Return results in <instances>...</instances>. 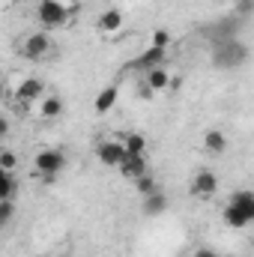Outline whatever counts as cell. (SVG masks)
<instances>
[{
  "label": "cell",
  "instance_id": "obj_1",
  "mask_svg": "<svg viewBox=\"0 0 254 257\" xmlns=\"http://www.w3.org/2000/svg\"><path fill=\"white\" fill-rule=\"evenodd\" d=\"M245 60H248V48H245L236 36L221 39V42L215 45V51H212V63L218 66V69H239Z\"/></svg>",
  "mask_w": 254,
  "mask_h": 257
},
{
  "label": "cell",
  "instance_id": "obj_2",
  "mask_svg": "<svg viewBox=\"0 0 254 257\" xmlns=\"http://www.w3.org/2000/svg\"><path fill=\"white\" fill-rule=\"evenodd\" d=\"M36 18L45 30H57L69 21V9H66L60 0H39L36 3Z\"/></svg>",
  "mask_w": 254,
  "mask_h": 257
},
{
  "label": "cell",
  "instance_id": "obj_3",
  "mask_svg": "<svg viewBox=\"0 0 254 257\" xmlns=\"http://www.w3.org/2000/svg\"><path fill=\"white\" fill-rule=\"evenodd\" d=\"M33 165H36V171H39L45 180H54V177L66 168V153L63 150H39V153L33 156Z\"/></svg>",
  "mask_w": 254,
  "mask_h": 257
},
{
  "label": "cell",
  "instance_id": "obj_4",
  "mask_svg": "<svg viewBox=\"0 0 254 257\" xmlns=\"http://www.w3.org/2000/svg\"><path fill=\"white\" fill-rule=\"evenodd\" d=\"M51 51H54V42H51V36H48V33H42V30L27 33V36H24V42H21V54H24L27 60H45Z\"/></svg>",
  "mask_w": 254,
  "mask_h": 257
},
{
  "label": "cell",
  "instance_id": "obj_5",
  "mask_svg": "<svg viewBox=\"0 0 254 257\" xmlns=\"http://www.w3.org/2000/svg\"><path fill=\"white\" fill-rule=\"evenodd\" d=\"M191 194L194 197H200V200H209V197H215L218 194V177H215V171H197L194 177H191Z\"/></svg>",
  "mask_w": 254,
  "mask_h": 257
},
{
  "label": "cell",
  "instance_id": "obj_6",
  "mask_svg": "<svg viewBox=\"0 0 254 257\" xmlns=\"http://www.w3.org/2000/svg\"><path fill=\"white\" fill-rule=\"evenodd\" d=\"M96 159L108 168H120L123 159H126V150H123V141H102L96 147Z\"/></svg>",
  "mask_w": 254,
  "mask_h": 257
},
{
  "label": "cell",
  "instance_id": "obj_7",
  "mask_svg": "<svg viewBox=\"0 0 254 257\" xmlns=\"http://www.w3.org/2000/svg\"><path fill=\"white\" fill-rule=\"evenodd\" d=\"M42 96H45V81H42V78H36V75L24 78V81H21V87L15 90V99H18V102H24V105L39 102Z\"/></svg>",
  "mask_w": 254,
  "mask_h": 257
},
{
  "label": "cell",
  "instance_id": "obj_8",
  "mask_svg": "<svg viewBox=\"0 0 254 257\" xmlns=\"http://www.w3.org/2000/svg\"><path fill=\"white\" fill-rule=\"evenodd\" d=\"M63 111H66V102L57 93H45L39 99V117L42 120H57V117H63Z\"/></svg>",
  "mask_w": 254,
  "mask_h": 257
},
{
  "label": "cell",
  "instance_id": "obj_9",
  "mask_svg": "<svg viewBox=\"0 0 254 257\" xmlns=\"http://www.w3.org/2000/svg\"><path fill=\"white\" fill-rule=\"evenodd\" d=\"M165 57H168V51H165V48H153V45H150V48H147L135 63H132V69H138V72H150V69H156V66L165 63Z\"/></svg>",
  "mask_w": 254,
  "mask_h": 257
},
{
  "label": "cell",
  "instance_id": "obj_10",
  "mask_svg": "<svg viewBox=\"0 0 254 257\" xmlns=\"http://www.w3.org/2000/svg\"><path fill=\"white\" fill-rule=\"evenodd\" d=\"M117 96H120V87H117V84L102 87V90H99V96L93 99V111H96V114H108V111L117 105Z\"/></svg>",
  "mask_w": 254,
  "mask_h": 257
},
{
  "label": "cell",
  "instance_id": "obj_11",
  "mask_svg": "<svg viewBox=\"0 0 254 257\" xmlns=\"http://www.w3.org/2000/svg\"><path fill=\"white\" fill-rule=\"evenodd\" d=\"M123 12L120 9H105L102 15H99V21H96V27H99V33H120L123 30Z\"/></svg>",
  "mask_w": 254,
  "mask_h": 257
},
{
  "label": "cell",
  "instance_id": "obj_12",
  "mask_svg": "<svg viewBox=\"0 0 254 257\" xmlns=\"http://www.w3.org/2000/svg\"><path fill=\"white\" fill-rule=\"evenodd\" d=\"M144 215H150V218H156V215H162L165 209H168V194L162 192V189H156L153 194H147L144 197Z\"/></svg>",
  "mask_w": 254,
  "mask_h": 257
},
{
  "label": "cell",
  "instance_id": "obj_13",
  "mask_svg": "<svg viewBox=\"0 0 254 257\" xmlns=\"http://www.w3.org/2000/svg\"><path fill=\"white\" fill-rule=\"evenodd\" d=\"M147 90L150 93H162V90H168V84H171V72L165 69V66H156V69H150L147 72Z\"/></svg>",
  "mask_w": 254,
  "mask_h": 257
},
{
  "label": "cell",
  "instance_id": "obj_14",
  "mask_svg": "<svg viewBox=\"0 0 254 257\" xmlns=\"http://www.w3.org/2000/svg\"><path fill=\"white\" fill-rule=\"evenodd\" d=\"M203 147H206V153L221 156V153L227 150V135H224L221 128H206V132H203Z\"/></svg>",
  "mask_w": 254,
  "mask_h": 257
},
{
  "label": "cell",
  "instance_id": "obj_15",
  "mask_svg": "<svg viewBox=\"0 0 254 257\" xmlns=\"http://www.w3.org/2000/svg\"><path fill=\"white\" fill-rule=\"evenodd\" d=\"M120 171H123V177L132 180V183H135L138 177L150 174V171H147V159H144V156H126V159H123V165H120Z\"/></svg>",
  "mask_w": 254,
  "mask_h": 257
},
{
  "label": "cell",
  "instance_id": "obj_16",
  "mask_svg": "<svg viewBox=\"0 0 254 257\" xmlns=\"http://www.w3.org/2000/svg\"><path fill=\"white\" fill-rule=\"evenodd\" d=\"M227 206H233V209H239L242 215L254 218V192H248V189L233 192V194H230V203H227Z\"/></svg>",
  "mask_w": 254,
  "mask_h": 257
},
{
  "label": "cell",
  "instance_id": "obj_17",
  "mask_svg": "<svg viewBox=\"0 0 254 257\" xmlns=\"http://www.w3.org/2000/svg\"><path fill=\"white\" fill-rule=\"evenodd\" d=\"M123 150H126V156H144L147 153V138L138 135V132H129L123 138Z\"/></svg>",
  "mask_w": 254,
  "mask_h": 257
},
{
  "label": "cell",
  "instance_id": "obj_18",
  "mask_svg": "<svg viewBox=\"0 0 254 257\" xmlns=\"http://www.w3.org/2000/svg\"><path fill=\"white\" fill-rule=\"evenodd\" d=\"M15 192H18V186H15V174L0 168V200H12Z\"/></svg>",
  "mask_w": 254,
  "mask_h": 257
},
{
  "label": "cell",
  "instance_id": "obj_19",
  "mask_svg": "<svg viewBox=\"0 0 254 257\" xmlns=\"http://www.w3.org/2000/svg\"><path fill=\"white\" fill-rule=\"evenodd\" d=\"M248 221H251V218H248V215H242L239 209H233V206H224V224H227V227H236V230H242Z\"/></svg>",
  "mask_w": 254,
  "mask_h": 257
},
{
  "label": "cell",
  "instance_id": "obj_20",
  "mask_svg": "<svg viewBox=\"0 0 254 257\" xmlns=\"http://www.w3.org/2000/svg\"><path fill=\"white\" fill-rule=\"evenodd\" d=\"M156 189H159V183H156V177H150V174H144V177H138V180H135V192L141 194V197L153 194Z\"/></svg>",
  "mask_w": 254,
  "mask_h": 257
},
{
  "label": "cell",
  "instance_id": "obj_21",
  "mask_svg": "<svg viewBox=\"0 0 254 257\" xmlns=\"http://www.w3.org/2000/svg\"><path fill=\"white\" fill-rule=\"evenodd\" d=\"M0 168L15 174V168H18V153L9 150V147H0Z\"/></svg>",
  "mask_w": 254,
  "mask_h": 257
},
{
  "label": "cell",
  "instance_id": "obj_22",
  "mask_svg": "<svg viewBox=\"0 0 254 257\" xmlns=\"http://www.w3.org/2000/svg\"><path fill=\"white\" fill-rule=\"evenodd\" d=\"M15 218V203L12 200H0V227H6Z\"/></svg>",
  "mask_w": 254,
  "mask_h": 257
},
{
  "label": "cell",
  "instance_id": "obj_23",
  "mask_svg": "<svg viewBox=\"0 0 254 257\" xmlns=\"http://www.w3.org/2000/svg\"><path fill=\"white\" fill-rule=\"evenodd\" d=\"M150 45H153V48H165V51H168V45H171V33H168V30H156V33H153V39H150Z\"/></svg>",
  "mask_w": 254,
  "mask_h": 257
},
{
  "label": "cell",
  "instance_id": "obj_24",
  "mask_svg": "<svg viewBox=\"0 0 254 257\" xmlns=\"http://www.w3.org/2000/svg\"><path fill=\"white\" fill-rule=\"evenodd\" d=\"M9 120H6V117H0V141H6V138H9Z\"/></svg>",
  "mask_w": 254,
  "mask_h": 257
},
{
  "label": "cell",
  "instance_id": "obj_25",
  "mask_svg": "<svg viewBox=\"0 0 254 257\" xmlns=\"http://www.w3.org/2000/svg\"><path fill=\"white\" fill-rule=\"evenodd\" d=\"M191 257H218V254H215L212 248H194V254Z\"/></svg>",
  "mask_w": 254,
  "mask_h": 257
},
{
  "label": "cell",
  "instance_id": "obj_26",
  "mask_svg": "<svg viewBox=\"0 0 254 257\" xmlns=\"http://www.w3.org/2000/svg\"><path fill=\"white\" fill-rule=\"evenodd\" d=\"M251 9V0H239V12H248Z\"/></svg>",
  "mask_w": 254,
  "mask_h": 257
},
{
  "label": "cell",
  "instance_id": "obj_27",
  "mask_svg": "<svg viewBox=\"0 0 254 257\" xmlns=\"http://www.w3.org/2000/svg\"><path fill=\"white\" fill-rule=\"evenodd\" d=\"M39 257H48V254H39Z\"/></svg>",
  "mask_w": 254,
  "mask_h": 257
}]
</instances>
